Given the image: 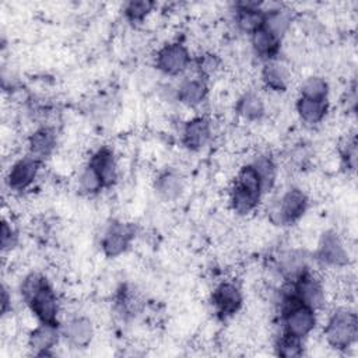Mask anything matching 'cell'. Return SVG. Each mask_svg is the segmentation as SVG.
<instances>
[{"mask_svg":"<svg viewBox=\"0 0 358 358\" xmlns=\"http://www.w3.org/2000/svg\"><path fill=\"white\" fill-rule=\"evenodd\" d=\"M78 186L87 194H96L101 189H103V183L98 173L87 165L78 175Z\"/></svg>","mask_w":358,"mask_h":358,"instance_id":"obj_29","label":"cell"},{"mask_svg":"<svg viewBox=\"0 0 358 358\" xmlns=\"http://www.w3.org/2000/svg\"><path fill=\"white\" fill-rule=\"evenodd\" d=\"M154 8V3L148 1V0H131L129 3L124 4L123 7V13L126 15V18L131 22H138L143 21Z\"/></svg>","mask_w":358,"mask_h":358,"instance_id":"obj_30","label":"cell"},{"mask_svg":"<svg viewBox=\"0 0 358 358\" xmlns=\"http://www.w3.org/2000/svg\"><path fill=\"white\" fill-rule=\"evenodd\" d=\"M41 161L32 155L22 157L15 161L7 175V183L13 190H25L32 185L39 172Z\"/></svg>","mask_w":358,"mask_h":358,"instance_id":"obj_9","label":"cell"},{"mask_svg":"<svg viewBox=\"0 0 358 358\" xmlns=\"http://www.w3.org/2000/svg\"><path fill=\"white\" fill-rule=\"evenodd\" d=\"M63 336L76 348H85L94 337L92 322L85 316H74L63 326Z\"/></svg>","mask_w":358,"mask_h":358,"instance_id":"obj_12","label":"cell"},{"mask_svg":"<svg viewBox=\"0 0 358 358\" xmlns=\"http://www.w3.org/2000/svg\"><path fill=\"white\" fill-rule=\"evenodd\" d=\"M88 165L98 173L105 187L112 186L117 179V165L113 151L108 147L98 148L90 158Z\"/></svg>","mask_w":358,"mask_h":358,"instance_id":"obj_13","label":"cell"},{"mask_svg":"<svg viewBox=\"0 0 358 358\" xmlns=\"http://www.w3.org/2000/svg\"><path fill=\"white\" fill-rule=\"evenodd\" d=\"M260 3L253 1H243L236 6V15L235 21L241 31L246 34H252L260 27H263L264 22V10H262Z\"/></svg>","mask_w":358,"mask_h":358,"instance_id":"obj_15","label":"cell"},{"mask_svg":"<svg viewBox=\"0 0 358 358\" xmlns=\"http://www.w3.org/2000/svg\"><path fill=\"white\" fill-rule=\"evenodd\" d=\"M220 59L213 55V53H204L199 57L197 60V69H199V73H200V77L201 78H207V77H211L213 74H215L220 69Z\"/></svg>","mask_w":358,"mask_h":358,"instance_id":"obj_31","label":"cell"},{"mask_svg":"<svg viewBox=\"0 0 358 358\" xmlns=\"http://www.w3.org/2000/svg\"><path fill=\"white\" fill-rule=\"evenodd\" d=\"M21 295L39 323L57 324L59 302L48 280L39 273H29L21 282Z\"/></svg>","mask_w":358,"mask_h":358,"instance_id":"obj_1","label":"cell"},{"mask_svg":"<svg viewBox=\"0 0 358 358\" xmlns=\"http://www.w3.org/2000/svg\"><path fill=\"white\" fill-rule=\"evenodd\" d=\"M291 25V13L285 8H273L264 13L263 27L274 34L278 39L284 36Z\"/></svg>","mask_w":358,"mask_h":358,"instance_id":"obj_26","label":"cell"},{"mask_svg":"<svg viewBox=\"0 0 358 358\" xmlns=\"http://www.w3.org/2000/svg\"><path fill=\"white\" fill-rule=\"evenodd\" d=\"M133 239V229L127 224H112L105 232L101 248L108 257H117L124 253Z\"/></svg>","mask_w":358,"mask_h":358,"instance_id":"obj_10","label":"cell"},{"mask_svg":"<svg viewBox=\"0 0 358 358\" xmlns=\"http://www.w3.org/2000/svg\"><path fill=\"white\" fill-rule=\"evenodd\" d=\"M17 243V234L14 228L4 220L1 224V249L8 250Z\"/></svg>","mask_w":358,"mask_h":358,"instance_id":"obj_33","label":"cell"},{"mask_svg":"<svg viewBox=\"0 0 358 358\" xmlns=\"http://www.w3.org/2000/svg\"><path fill=\"white\" fill-rule=\"evenodd\" d=\"M317 259L331 267H343L348 264V252L334 231H326L317 245Z\"/></svg>","mask_w":358,"mask_h":358,"instance_id":"obj_8","label":"cell"},{"mask_svg":"<svg viewBox=\"0 0 358 358\" xmlns=\"http://www.w3.org/2000/svg\"><path fill=\"white\" fill-rule=\"evenodd\" d=\"M260 199H262L260 196L245 190L243 187L238 186L236 183H234V186L229 192L231 207L239 215H248V214L253 213L257 208Z\"/></svg>","mask_w":358,"mask_h":358,"instance_id":"obj_22","label":"cell"},{"mask_svg":"<svg viewBox=\"0 0 358 358\" xmlns=\"http://www.w3.org/2000/svg\"><path fill=\"white\" fill-rule=\"evenodd\" d=\"M262 80L267 88L275 92L285 91L288 85L285 69L275 62H267L264 64L262 70Z\"/></svg>","mask_w":358,"mask_h":358,"instance_id":"obj_25","label":"cell"},{"mask_svg":"<svg viewBox=\"0 0 358 358\" xmlns=\"http://www.w3.org/2000/svg\"><path fill=\"white\" fill-rule=\"evenodd\" d=\"M211 138V124L206 117L197 116L187 120L182 130V143L192 151L201 150Z\"/></svg>","mask_w":358,"mask_h":358,"instance_id":"obj_11","label":"cell"},{"mask_svg":"<svg viewBox=\"0 0 358 358\" xmlns=\"http://www.w3.org/2000/svg\"><path fill=\"white\" fill-rule=\"evenodd\" d=\"M308 197L298 189L291 187L281 194L278 201L273 203L268 215L275 225H289L296 222L308 210Z\"/></svg>","mask_w":358,"mask_h":358,"instance_id":"obj_4","label":"cell"},{"mask_svg":"<svg viewBox=\"0 0 358 358\" xmlns=\"http://www.w3.org/2000/svg\"><path fill=\"white\" fill-rule=\"evenodd\" d=\"M292 295L303 305L317 310L324 303V287L322 281L309 271V268L302 273L292 282Z\"/></svg>","mask_w":358,"mask_h":358,"instance_id":"obj_5","label":"cell"},{"mask_svg":"<svg viewBox=\"0 0 358 358\" xmlns=\"http://www.w3.org/2000/svg\"><path fill=\"white\" fill-rule=\"evenodd\" d=\"M207 94H208V88H207L206 80L201 77L183 80L179 84L176 91L178 99L187 106L200 105L206 99Z\"/></svg>","mask_w":358,"mask_h":358,"instance_id":"obj_17","label":"cell"},{"mask_svg":"<svg viewBox=\"0 0 358 358\" xmlns=\"http://www.w3.org/2000/svg\"><path fill=\"white\" fill-rule=\"evenodd\" d=\"M250 165L253 166V169L256 171V173L260 179L263 192L271 190L275 183V175H277V168H275L273 158L266 154H262V155L255 157V159L250 162Z\"/></svg>","mask_w":358,"mask_h":358,"instance_id":"obj_24","label":"cell"},{"mask_svg":"<svg viewBox=\"0 0 358 358\" xmlns=\"http://www.w3.org/2000/svg\"><path fill=\"white\" fill-rule=\"evenodd\" d=\"M275 352L284 358H296L303 354L302 338L282 333L275 343Z\"/></svg>","mask_w":358,"mask_h":358,"instance_id":"obj_28","label":"cell"},{"mask_svg":"<svg viewBox=\"0 0 358 358\" xmlns=\"http://www.w3.org/2000/svg\"><path fill=\"white\" fill-rule=\"evenodd\" d=\"M155 190L164 200H176L185 190V179L178 171L166 169L158 175L155 180Z\"/></svg>","mask_w":358,"mask_h":358,"instance_id":"obj_16","label":"cell"},{"mask_svg":"<svg viewBox=\"0 0 358 358\" xmlns=\"http://www.w3.org/2000/svg\"><path fill=\"white\" fill-rule=\"evenodd\" d=\"M327 99H309L299 96L296 101V112L299 117L309 124L322 122L327 113Z\"/></svg>","mask_w":358,"mask_h":358,"instance_id":"obj_21","label":"cell"},{"mask_svg":"<svg viewBox=\"0 0 358 358\" xmlns=\"http://www.w3.org/2000/svg\"><path fill=\"white\" fill-rule=\"evenodd\" d=\"M250 42H252V48H253L255 53L257 56L268 60L278 53L281 39H278L267 28L260 27L259 29H256L255 32L250 34Z\"/></svg>","mask_w":358,"mask_h":358,"instance_id":"obj_20","label":"cell"},{"mask_svg":"<svg viewBox=\"0 0 358 358\" xmlns=\"http://www.w3.org/2000/svg\"><path fill=\"white\" fill-rule=\"evenodd\" d=\"M57 324L39 323L28 336V347L35 355H49L50 350L57 344Z\"/></svg>","mask_w":358,"mask_h":358,"instance_id":"obj_14","label":"cell"},{"mask_svg":"<svg viewBox=\"0 0 358 358\" xmlns=\"http://www.w3.org/2000/svg\"><path fill=\"white\" fill-rule=\"evenodd\" d=\"M7 306H8V295H7V291L3 288V292H1V310H3V313L7 312Z\"/></svg>","mask_w":358,"mask_h":358,"instance_id":"obj_34","label":"cell"},{"mask_svg":"<svg viewBox=\"0 0 358 358\" xmlns=\"http://www.w3.org/2000/svg\"><path fill=\"white\" fill-rule=\"evenodd\" d=\"M301 96L309 99H327L329 96V84L323 77L312 76L306 78L301 85Z\"/></svg>","mask_w":358,"mask_h":358,"instance_id":"obj_27","label":"cell"},{"mask_svg":"<svg viewBox=\"0 0 358 358\" xmlns=\"http://www.w3.org/2000/svg\"><path fill=\"white\" fill-rule=\"evenodd\" d=\"M278 270L281 275L291 282L308 270V262L305 253L296 249L285 250L278 257Z\"/></svg>","mask_w":358,"mask_h":358,"instance_id":"obj_18","label":"cell"},{"mask_svg":"<svg viewBox=\"0 0 358 358\" xmlns=\"http://www.w3.org/2000/svg\"><path fill=\"white\" fill-rule=\"evenodd\" d=\"M211 303L221 317H231L242 308V291L235 282L224 281L214 288Z\"/></svg>","mask_w":358,"mask_h":358,"instance_id":"obj_7","label":"cell"},{"mask_svg":"<svg viewBox=\"0 0 358 358\" xmlns=\"http://www.w3.org/2000/svg\"><path fill=\"white\" fill-rule=\"evenodd\" d=\"M190 63V53L180 42L164 45L155 56L157 69L168 76H178L187 69Z\"/></svg>","mask_w":358,"mask_h":358,"instance_id":"obj_6","label":"cell"},{"mask_svg":"<svg viewBox=\"0 0 358 358\" xmlns=\"http://www.w3.org/2000/svg\"><path fill=\"white\" fill-rule=\"evenodd\" d=\"M341 159L347 169L354 171L357 166V141L355 138L347 140L341 150Z\"/></svg>","mask_w":358,"mask_h":358,"instance_id":"obj_32","label":"cell"},{"mask_svg":"<svg viewBox=\"0 0 358 358\" xmlns=\"http://www.w3.org/2000/svg\"><path fill=\"white\" fill-rule=\"evenodd\" d=\"M284 333L298 338L306 337L316 326V310L301 303L294 295L287 294L281 301Z\"/></svg>","mask_w":358,"mask_h":358,"instance_id":"obj_3","label":"cell"},{"mask_svg":"<svg viewBox=\"0 0 358 358\" xmlns=\"http://www.w3.org/2000/svg\"><path fill=\"white\" fill-rule=\"evenodd\" d=\"M327 344L336 350L352 347L358 337V319L348 308L336 309L329 317L323 330Z\"/></svg>","mask_w":358,"mask_h":358,"instance_id":"obj_2","label":"cell"},{"mask_svg":"<svg viewBox=\"0 0 358 358\" xmlns=\"http://www.w3.org/2000/svg\"><path fill=\"white\" fill-rule=\"evenodd\" d=\"M56 147V134L50 127H39L36 129L28 138L29 154L36 159H42L49 157Z\"/></svg>","mask_w":358,"mask_h":358,"instance_id":"obj_19","label":"cell"},{"mask_svg":"<svg viewBox=\"0 0 358 358\" xmlns=\"http://www.w3.org/2000/svg\"><path fill=\"white\" fill-rule=\"evenodd\" d=\"M236 110L245 120L256 122L264 116L266 106L263 99L256 92H246L238 99Z\"/></svg>","mask_w":358,"mask_h":358,"instance_id":"obj_23","label":"cell"}]
</instances>
